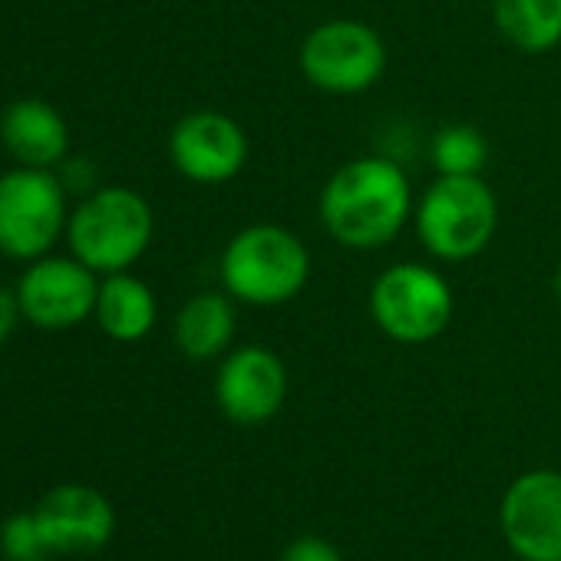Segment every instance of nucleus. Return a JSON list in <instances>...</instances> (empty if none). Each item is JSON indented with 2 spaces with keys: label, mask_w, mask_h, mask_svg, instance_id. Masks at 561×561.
Segmentation results:
<instances>
[{
  "label": "nucleus",
  "mask_w": 561,
  "mask_h": 561,
  "mask_svg": "<svg viewBox=\"0 0 561 561\" xmlns=\"http://www.w3.org/2000/svg\"><path fill=\"white\" fill-rule=\"evenodd\" d=\"M0 554L8 561H44L50 558L47 538L41 531V522L31 512H14L0 525Z\"/></svg>",
  "instance_id": "a211bd4d"
},
{
  "label": "nucleus",
  "mask_w": 561,
  "mask_h": 561,
  "mask_svg": "<svg viewBox=\"0 0 561 561\" xmlns=\"http://www.w3.org/2000/svg\"><path fill=\"white\" fill-rule=\"evenodd\" d=\"M0 142L18 165L57 169L70 156V126L44 100H18L0 116Z\"/></svg>",
  "instance_id": "ddd939ff"
},
{
  "label": "nucleus",
  "mask_w": 561,
  "mask_h": 561,
  "mask_svg": "<svg viewBox=\"0 0 561 561\" xmlns=\"http://www.w3.org/2000/svg\"><path fill=\"white\" fill-rule=\"evenodd\" d=\"M305 80L331 96H357L387 73V44L377 27L354 18H334L308 31L298 50Z\"/></svg>",
  "instance_id": "0eeeda50"
},
{
  "label": "nucleus",
  "mask_w": 561,
  "mask_h": 561,
  "mask_svg": "<svg viewBox=\"0 0 561 561\" xmlns=\"http://www.w3.org/2000/svg\"><path fill=\"white\" fill-rule=\"evenodd\" d=\"M67 185L54 169L18 165L0 175V254L37 261L67 234Z\"/></svg>",
  "instance_id": "39448f33"
},
{
  "label": "nucleus",
  "mask_w": 561,
  "mask_h": 561,
  "mask_svg": "<svg viewBox=\"0 0 561 561\" xmlns=\"http://www.w3.org/2000/svg\"><path fill=\"white\" fill-rule=\"evenodd\" d=\"M169 159L179 175L198 185L231 182L248 162L244 126L221 110H195L169 133Z\"/></svg>",
  "instance_id": "9b49d317"
},
{
  "label": "nucleus",
  "mask_w": 561,
  "mask_h": 561,
  "mask_svg": "<svg viewBox=\"0 0 561 561\" xmlns=\"http://www.w3.org/2000/svg\"><path fill=\"white\" fill-rule=\"evenodd\" d=\"M492 21L522 54H548L561 44V0H492Z\"/></svg>",
  "instance_id": "dca6fc26"
},
{
  "label": "nucleus",
  "mask_w": 561,
  "mask_h": 561,
  "mask_svg": "<svg viewBox=\"0 0 561 561\" xmlns=\"http://www.w3.org/2000/svg\"><path fill=\"white\" fill-rule=\"evenodd\" d=\"M515 561H525V558H515Z\"/></svg>",
  "instance_id": "4be33fe9"
},
{
  "label": "nucleus",
  "mask_w": 561,
  "mask_h": 561,
  "mask_svg": "<svg viewBox=\"0 0 561 561\" xmlns=\"http://www.w3.org/2000/svg\"><path fill=\"white\" fill-rule=\"evenodd\" d=\"M280 561H344V554L321 535H301L280 551Z\"/></svg>",
  "instance_id": "6ab92c4d"
},
{
  "label": "nucleus",
  "mask_w": 561,
  "mask_h": 561,
  "mask_svg": "<svg viewBox=\"0 0 561 561\" xmlns=\"http://www.w3.org/2000/svg\"><path fill=\"white\" fill-rule=\"evenodd\" d=\"M288 400V367L264 344L228 351L215 374V403L238 426H261Z\"/></svg>",
  "instance_id": "9d476101"
},
{
  "label": "nucleus",
  "mask_w": 561,
  "mask_h": 561,
  "mask_svg": "<svg viewBox=\"0 0 561 561\" xmlns=\"http://www.w3.org/2000/svg\"><path fill=\"white\" fill-rule=\"evenodd\" d=\"M100 274L73 254H44L18 280L24 321L41 331H70L96 314Z\"/></svg>",
  "instance_id": "6e6552de"
},
{
  "label": "nucleus",
  "mask_w": 561,
  "mask_h": 561,
  "mask_svg": "<svg viewBox=\"0 0 561 561\" xmlns=\"http://www.w3.org/2000/svg\"><path fill=\"white\" fill-rule=\"evenodd\" d=\"M499 525L515 558L561 561V472H522L502 495Z\"/></svg>",
  "instance_id": "1a4fd4ad"
},
{
  "label": "nucleus",
  "mask_w": 561,
  "mask_h": 561,
  "mask_svg": "<svg viewBox=\"0 0 561 561\" xmlns=\"http://www.w3.org/2000/svg\"><path fill=\"white\" fill-rule=\"evenodd\" d=\"M21 321H24V311L18 301V288H0V347L18 334Z\"/></svg>",
  "instance_id": "aec40b11"
},
{
  "label": "nucleus",
  "mask_w": 561,
  "mask_h": 561,
  "mask_svg": "<svg viewBox=\"0 0 561 561\" xmlns=\"http://www.w3.org/2000/svg\"><path fill=\"white\" fill-rule=\"evenodd\" d=\"M156 215L152 205L126 185H106L90 192L67 225L70 254L80 257L100 277L129 271L152 244Z\"/></svg>",
  "instance_id": "7ed1b4c3"
},
{
  "label": "nucleus",
  "mask_w": 561,
  "mask_h": 561,
  "mask_svg": "<svg viewBox=\"0 0 561 561\" xmlns=\"http://www.w3.org/2000/svg\"><path fill=\"white\" fill-rule=\"evenodd\" d=\"M50 554H93L116 535L113 502L87 482H64L34 505Z\"/></svg>",
  "instance_id": "f8f14e48"
},
{
  "label": "nucleus",
  "mask_w": 561,
  "mask_h": 561,
  "mask_svg": "<svg viewBox=\"0 0 561 561\" xmlns=\"http://www.w3.org/2000/svg\"><path fill=\"white\" fill-rule=\"evenodd\" d=\"M413 225L436 261H469L492 244L499 202L482 175H439L416 202Z\"/></svg>",
  "instance_id": "20e7f679"
},
{
  "label": "nucleus",
  "mask_w": 561,
  "mask_h": 561,
  "mask_svg": "<svg viewBox=\"0 0 561 561\" xmlns=\"http://www.w3.org/2000/svg\"><path fill=\"white\" fill-rule=\"evenodd\" d=\"M430 156L439 175H482L489 162V139L479 126L449 123L436 129L430 142Z\"/></svg>",
  "instance_id": "f3484780"
},
{
  "label": "nucleus",
  "mask_w": 561,
  "mask_h": 561,
  "mask_svg": "<svg viewBox=\"0 0 561 561\" xmlns=\"http://www.w3.org/2000/svg\"><path fill=\"white\" fill-rule=\"evenodd\" d=\"M321 221L328 234L354 251L387 248L413 218L407 172L383 156H360L341 165L321 188Z\"/></svg>",
  "instance_id": "f257e3e1"
},
{
  "label": "nucleus",
  "mask_w": 561,
  "mask_h": 561,
  "mask_svg": "<svg viewBox=\"0 0 561 561\" xmlns=\"http://www.w3.org/2000/svg\"><path fill=\"white\" fill-rule=\"evenodd\" d=\"M221 291L248 308H280L295 301L311 277L308 244L285 225H248L221 251Z\"/></svg>",
  "instance_id": "f03ea898"
},
{
  "label": "nucleus",
  "mask_w": 561,
  "mask_h": 561,
  "mask_svg": "<svg viewBox=\"0 0 561 561\" xmlns=\"http://www.w3.org/2000/svg\"><path fill=\"white\" fill-rule=\"evenodd\" d=\"M456 314V298L449 280L420 264L403 261L377 274L370 288L374 324L403 347H420L436 341Z\"/></svg>",
  "instance_id": "423d86ee"
},
{
  "label": "nucleus",
  "mask_w": 561,
  "mask_h": 561,
  "mask_svg": "<svg viewBox=\"0 0 561 561\" xmlns=\"http://www.w3.org/2000/svg\"><path fill=\"white\" fill-rule=\"evenodd\" d=\"M234 305L238 301L228 291H202L188 298L175 314V328H172L175 347L198 364L225 357L238 331Z\"/></svg>",
  "instance_id": "2eb2a0df"
},
{
  "label": "nucleus",
  "mask_w": 561,
  "mask_h": 561,
  "mask_svg": "<svg viewBox=\"0 0 561 561\" xmlns=\"http://www.w3.org/2000/svg\"><path fill=\"white\" fill-rule=\"evenodd\" d=\"M551 291H554V298L561 301V261H558V267H554V277H551Z\"/></svg>",
  "instance_id": "412c9836"
},
{
  "label": "nucleus",
  "mask_w": 561,
  "mask_h": 561,
  "mask_svg": "<svg viewBox=\"0 0 561 561\" xmlns=\"http://www.w3.org/2000/svg\"><path fill=\"white\" fill-rule=\"evenodd\" d=\"M96 324L116 344H139L152 334L159 321V301L142 277L119 271L100 277V298H96Z\"/></svg>",
  "instance_id": "4468645a"
}]
</instances>
